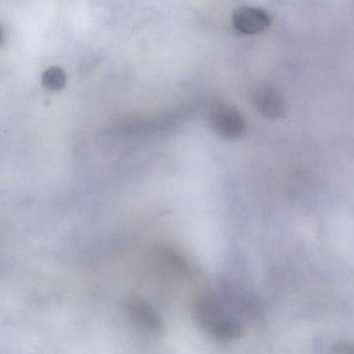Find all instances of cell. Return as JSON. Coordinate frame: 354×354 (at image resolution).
Listing matches in <instances>:
<instances>
[{"mask_svg":"<svg viewBox=\"0 0 354 354\" xmlns=\"http://www.w3.org/2000/svg\"><path fill=\"white\" fill-rule=\"evenodd\" d=\"M196 320L212 336L226 340H234L243 335L241 322L230 315L221 304L212 296H203L194 304Z\"/></svg>","mask_w":354,"mask_h":354,"instance_id":"6da1fadb","label":"cell"},{"mask_svg":"<svg viewBox=\"0 0 354 354\" xmlns=\"http://www.w3.org/2000/svg\"><path fill=\"white\" fill-rule=\"evenodd\" d=\"M209 124L213 131L225 139L240 137L245 129V119L241 113L228 105H218L209 113Z\"/></svg>","mask_w":354,"mask_h":354,"instance_id":"7a4b0ae2","label":"cell"},{"mask_svg":"<svg viewBox=\"0 0 354 354\" xmlns=\"http://www.w3.org/2000/svg\"><path fill=\"white\" fill-rule=\"evenodd\" d=\"M234 28L245 35H254L263 31L271 22L268 13L253 6H241L234 10L232 17Z\"/></svg>","mask_w":354,"mask_h":354,"instance_id":"3957f363","label":"cell"},{"mask_svg":"<svg viewBox=\"0 0 354 354\" xmlns=\"http://www.w3.org/2000/svg\"><path fill=\"white\" fill-rule=\"evenodd\" d=\"M253 101L257 111L267 119L279 120L286 114L285 100L272 87L262 86L257 88L254 93Z\"/></svg>","mask_w":354,"mask_h":354,"instance_id":"277c9868","label":"cell"},{"mask_svg":"<svg viewBox=\"0 0 354 354\" xmlns=\"http://www.w3.org/2000/svg\"><path fill=\"white\" fill-rule=\"evenodd\" d=\"M129 314L141 326L153 335H160L164 332L162 319L147 301L139 298L129 299L126 304Z\"/></svg>","mask_w":354,"mask_h":354,"instance_id":"5b68a950","label":"cell"},{"mask_svg":"<svg viewBox=\"0 0 354 354\" xmlns=\"http://www.w3.org/2000/svg\"><path fill=\"white\" fill-rule=\"evenodd\" d=\"M67 76L61 67L53 66L46 68L41 74L42 86L53 91H59L66 85Z\"/></svg>","mask_w":354,"mask_h":354,"instance_id":"8992f818","label":"cell"},{"mask_svg":"<svg viewBox=\"0 0 354 354\" xmlns=\"http://www.w3.org/2000/svg\"><path fill=\"white\" fill-rule=\"evenodd\" d=\"M333 354H354V341L342 339L332 346Z\"/></svg>","mask_w":354,"mask_h":354,"instance_id":"52a82bcc","label":"cell"}]
</instances>
